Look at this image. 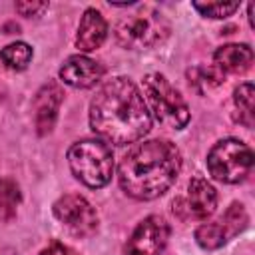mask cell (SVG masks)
<instances>
[{
    "instance_id": "obj_1",
    "label": "cell",
    "mask_w": 255,
    "mask_h": 255,
    "mask_svg": "<svg viewBox=\"0 0 255 255\" xmlns=\"http://www.w3.org/2000/svg\"><path fill=\"white\" fill-rule=\"evenodd\" d=\"M92 129L116 145H128L151 129V116L137 86L124 78L108 80L90 104Z\"/></svg>"
},
{
    "instance_id": "obj_2",
    "label": "cell",
    "mask_w": 255,
    "mask_h": 255,
    "mask_svg": "<svg viewBox=\"0 0 255 255\" xmlns=\"http://www.w3.org/2000/svg\"><path fill=\"white\" fill-rule=\"evenodd\" d=\"M181 169L179 149L165 139H149L131 147L118 169L122 189L133 199H155L165 193Z\"/></svg>"
},
{
    "instance_id": "obj_3",
    "label": "cell",
    "mask_w": 255,
    "mask_h": 255,
    "mask_svg": "<svg viewBox=\"0 0 255 255\" xmlns=\"http://www.w3.org/2000/svg\"><path fill=\"white\" fill-rule=\"evenodd\" d=\"M169 34V22L165 16L149 4H139L131 14L122 16L114 26V36L120 46L129 50L153 48L161 44Z\"/></svg>"
},
{
    "instance_id": "obj_4",
    "label": "cell",
    "mask_w": 255,
    "mask_h": 255,
    "mask_svg": "<svg viewBox=\"0 0 255 255\" xmlns=\"http://www.w3.org/2000/svg\"><path fill=\"white\" fill-rule=\"evenodd\" d=\"M72 173L88 187L98 189L110 183L114 173V153L102 139H82L68 149Z\"/></svg>"
},
{
    "instance_id": "obj_5",
    "label": "cell",
    "mask_w": 255,
    "mask_h": 255,
    "mask_svg": "<svg viewBox=\"0 0 255 255\" xmlns=\"http://www.w3.org/2000/svg\"><path fill=\"white\" fill-rule=\"evenodd\" d=\"M207 169L217 181L239 183L253 169V151L239 139H221L207 153Z\"/></svg>"
},
{
    "instance_id": "obj_6",
    "label": "cell",
    "mask_w": 255,
    "mask_h": 255,
    "mask_svg": "<svg viewBox=\"0 0 255 255\" xmlns=\"http://www.w3.org/2000/svg\"><path fill=\"white\" fill-rule=\"evenodd\" d=\"M143 92L155 118L173 129H181L189 122V108L181 94L161 74H147L143 78Z\"/></svg>"
},
{
    "instance_id": "obj_7",
    "label": "cell",
    "mask_w": 255,
    "mask_h": 255,
    "mask_svg": "<svg viewBox=\"0 0 255 255\" xmlns=\"http://www.w3.org/2000/svg\"><path fill=\"white\" fill-rule=\"evenodd\" d=\"M54 215L78 237H86L98 227L96 209L78 193H68L54 203Z\"/></svg>"
},
{
    "instance_id": "obj_8",
    "label": "cell",
    "mask_w": 255,
    "mask_h": 255,
    "mask_svg": "<svg viewBox=\"0 0 255 255\" xmlns=\"http://www.w3.org/2000/svg\"><path fill=\"white\" fill-rule=\"evenodd\" d=\"M217 207V191L201 177H193L187 195L173 199V213L179 219H207Z\"/></svg>"
},
{
    "instance_id": "obj_9",
    "label": "cell",
    "mask_w": 255,
    "mask_h": 255,
    "mask_svg": "<svg viewBox=\"0 0 255 255\" xmlns=\"http://www.w3.org/2000/svg\"><path fill=\"white\" fill-rule=\"evenodd\" d=\"M169 227L159 215H149L133 229L126 245V255H161L167 245Z\"/></svg>"
},
{
    "instance_id": "obj_10",
    "label": "cell",
    "mask_w": 255,
    "mask_h": 255,
    "mask_svg": "<svg viewBox=\"0 0 255 255\" xmlns=\"http://www.w3.org/2000/svg\"><path fill=\"white\" fill-rule=\"evenodd\" d=\"M62 102H64V90L60 88V84L48 82L38 90L32 106H34V122L40 135L52 131Z\"/></svg>"
},
{
    "instance_id": "obj_11",
    "label": "cell",
    "mask_w": 255,
    "mask_h": 255,
    "mask_svg": "<svg viewBox=\"0 0 255 255\" xmlns=\"http://www.w3.org/2000/svg\"><path fill=\"white\" fill-rule=\"evenodd\" d=\"M104 76V66L86 58V56H70L60 68V78L64 84L72 88H92Z\"/></svg>"
},
{
    "instance_id": "obj_12",
    "label": "cell",
    "mask_w": 255,
    "mask_h": 255,
    "mask_svg": "<svg viewBox=\"0 0 255 255\" xmlns=\"http://www.w3.org/2000/svg\"><path fill=\"white\" fill-rule=\"evenodd\" d=\"M106 36H108V22L96 8H88L78 26L76 46L82 52H92L104 44Z\"/></svg>"
},
{
    "instance_id": "obj_13",
    "label": "cell",
    "mask_w": 255,
    "mask_h": 255,
    "mask_svg": "<svg viewBox=\"0 0 255 255\" xmlns=\"http://www.w3.org/2000/svg\"><path fill=\"white\" fill-rule=\"evenodd\" d=\"M213 62L221 74H243L253 64V50L247 44H225L215 50Z\"/></svg>"
},
{
    "instance_id": "obj_14",
    "label": "cell",
    "mask_w": 255,
    "mask_h": 255,
    "mask_svg": "<svg viewBox=\"0 0 255 255\" xmlns=\"http://www.w3.org/2000/svg\"><path fill=\"white\" fill-rule=\"evenodd\" d=\"M20 203V187L14 179H0V221H10L16 217V207Z\"/></svg>"
},
{
    "instance_id": "obj_15",
    "label": "cell",
    "mask_w": 255,
    "mask_h": 255,
    "mask_svg": "<svg viewBox=\"0 0 255 255\" xmlns=\"http://www.w3.org/2000/svg\"><path fill=\"white\" fill-rule=\"evenodd\" d=\"M235 106L239 110V122L245 124L247 128L253 126V110H255V92H253V84L245 82L235 90Z\"/></svg>"
},
{
    "instance_id": "obj_16",
    "label": "cell",
    "mask_w": 255,
    "mask_h": 255,
    "mask_svg": "<svg viewBox=\"0 0 255 255\" xmlns=\"http://www.w3.org/2000/svg\"><path fill=\"white\" fill-rule=\"evenodd\" d=\"M0 58L10 70H24L32 60V48L24 42H14L0 52Z\"/></svg>"
},
{
    "instance_id": "obj_17",
    "label": "cell",
    "mask_w": 255,
    "mask_h": 255,
    "mask_svg": "<svg viewBox=\"0 0 255 255\" xmlns=\"http://www.w3.org/2000/svg\"><path fill=\"white\" fill-rule=\"evenodd\" d=\"M195 241L203 249H219L227 241V235H225L221 223H205L195 229Z\"/></svg>"
},
{
    "instance_id": "obj_18",
    "label": "cell",
    "mask_w": 255,
    "mask_h": 255,
    "mask_svg": "<svg viewBox=\"0 0 255 255\" xmlns=\"http://www.w3.org/2000/svg\"><path fill=\"white\" fill-rule=\"evenodd\" d=\"M187 78H189V84L201 94L209 88H215L223 82V74L219 70H205V68H193L187 72Z\"/></svg>"
},
{
    "instance_id": "obj_19",
    "label": "cell",
    "mask_w": 255,
    "mask_h": 255,
    "mask_svg": "<svg viewBox=\"0 0 255 255\" xmlns=\"http://www.w3.org/2000/svg\"><path fill=\"white\" fill-rule=\"evenodd\" d=\"M247 221H249V219H247V213H245L243 205H241V203H233V205L225 211L223 221H219V223H221V227H223V231H225V235H227V239H229V237L237 235L239 231H243L245 225H247Z\"/></svg>"
},
{
    "instance_id": "obj_20",
    "label": "cell",
    "mask_w": 255,
    "mask_h": 255,
    "mask_svg": "<svg viewBox=\"0 0 255 255\" xmlns=\"http://www.w3.org/2000/svg\"><path fill=\"white\" fill-rule=\"evenodd\" d=\"M193 8L199 14L209 16V18H227L235 10H239V2H207V4L193 2Z\"/></svg>"
},
{
    "instance_id": "obj_21",
    "label": "cell",
    "mask_w": 255,
    "mask_h": 255,
    "mask_svg": "<svg viewBox=\"0 0 255 255\" xmlns=\"http://www.w3.org/2000/svg\"><path fill=\"white\" fill-rule=\"evenodd\" d=\"M48 4L46 2H30V0H22V2H16V12L20 16H36L38 12L46 10Z\"/></svg>"
},
{
    "instance_id": "obj_22",
    "label": "cell",
    "mask_w": 255,
    "mask_h": 255,
    "mask_svg": "<svg viewBox=\"0 0 255 255\" xmlns=\"http://www.w3.org/2000/svg\"><path fill=\"white\" fill-rule=\"evenodd\" d=\"M40 255H80V253H76L74 249H70V247H66V245L54 241V243H50Z\"/></svg>"
}]
</instances>
